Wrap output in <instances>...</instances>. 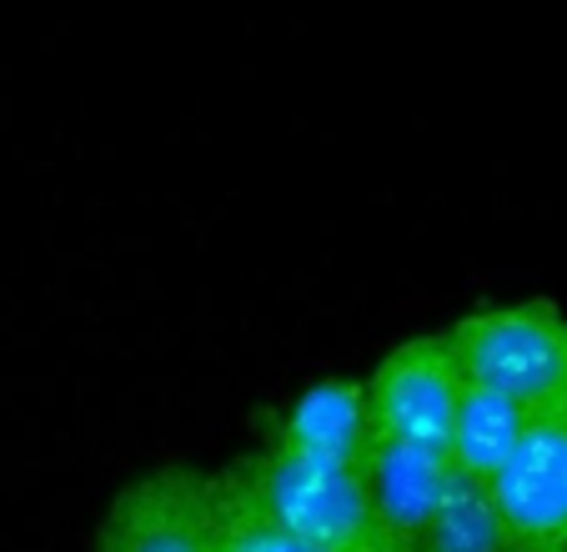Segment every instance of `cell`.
Returning <instances> with one entry per match:
<instances>
[{"mask_svg":"<svg viewBox=\"0 0 567 552\" xmlns=\"http://www.w3.org/2000/svg\"><path fill=\"white\" fill-rule=\"evenodd\" d=\"M412 552H513L507 528L497 518V502L482 482L457 478L447 492V502L437 508V518L427 522Z\"/></svg>","mask_w":567,"mask_h":552,"instance_id":"9","label":"cell"},{"mask_svg":"<svg viewBox=\"0 0 567 552\" xmlns=\"http://www.w3.org/2000/svg\"><path fill=\"white\" fill-rule=\"evenodd\" d=\"M362 482L372 492V512L382 522L386 542L396 552H412V542L427 532V522L447 502L457 468L447 462L442 447H412V442L372 437V447L362 457Z\"/></svg>","mask_w":567,"mask_h":552,"instance_id":"6","label":"cell"},{"mask_svg":"<svg viewBox=\"0 0 567 552\" xmlns=\"http://www.w3.org/2000/svg\"><path fill=\"white\" fill-rule=\"evenodd\" d=\"M553 417H563V422H567V397H563V407H557V412Z\"/></svg>","mask_w":567,"mask_h":552,"instance_id":"11","label":"cell"},{"mask_svg":"<svg viewBox=\"0 0 567 552\" xmlns=\"http://www.w3.org/2000/svg\"><path fill=\"white\" fill-rule=\"evenodd\" d=\"M472 387L513 397L533 417H547L567 397V317L547 297L513 307L467 311L447 331Z\"/></svg>","mask_w":567,"mask_h":552,"instance_id":"2","label":"cell"},{"mask_svg":"<svg viewBox=\"0 0 567 552\" xmlns=\"http://www.w3.org/2000/svg\"><path fill=\"white\" fill-rule=\"evenodd\" d=\"M212 512H216V552H317L311 542L291 538L241 482V472L226 468L212 478Z\"/></svg>","mask_w":567,"mask_h":552,"instance_id":"10","label":"cell"},{"mask_svg":"<svg viewBox=\"0 0 567 552\" xmlns=\"http://www.w3.org/2000/svg\"><path fill=\"white\" fill-rule=\"evenodd\" d=\"M462 392H467V377H462V361L452 351L447 331L402 341V347H392L377 361L372 382H367L372 437L412 442V447H442L447 452Z\"/></svg>","mask_w":567,"mask_h":552,"instance_id":"3","label":"cell"},{"mask_svg":"<svg viewBox=\"0 0 567 552\" xmlns=\"http://www.w3.org/2000/svg\"><path fill=\"white\" fill-rule=\"evenodd\" d=\"M236 472L291 538L311 542L317 552H396L372 512L362 468L321 462V457L267 442L257 457L236 462Z\"/></svg>","mask_w":567,"mask_h":552,"instance_id":"1","label":"cell"},{"mask_svg":"<svg viewBox=\"0 0 567 552\" xmlns=\"http://www.w3.org/2000/svg\"><path fill=\"white\" fill-rule=\"evenodd\" d=\"M96 552H216L212 478L161 468L126 482L96 528Z\"/></svg>","mask_w":567,"mask_h":552,"instance_id":"4","label":"cell"},{"mask_svg":"<svg viewBox=\"0 0 567 552\" xmlns=\"http://www.w3.org/2000/svg\"><path fill=\"white\" fill-rule=\"evenodd\" d=\"M267 442L287 447L301 457H321V462H347L362 468L367 447H372V412H367V382H311L287 412L271 422Z\"/></svg>","mask_w":567,"mask_h":552,"instance_id":"7","label":"cell"},{"mask_svg":"<svg viewBox=\"0 0 567 552\" xmlns=\"http://www.w3.org/2000/svg\"><path fill=\"white\" fill-rule=\"evenodd\" d=\"M513 552H567V422L537 417L523 447L487 482Z\"/></svg>","mask_w":567,"mask_h":552,"instance_id":"5","label":"cell"},{"mask_svg":"<svg viewBox=\"0 0 567 552\" xmlns=\"http://www.w3.org/2000/svg\"><path fill=\"white\" fill-rule=\"evenodd\" d=\"M533 422L537 417L527 407H517L513 397L467 382V392L457 402V422H452V437H447V462L457 468V478L487 488L513 462V452L523 447Z\"/></svg>","mask_w":567,"mask_h":552,"instance_id":"8","label":"cell"}]
</instances>
